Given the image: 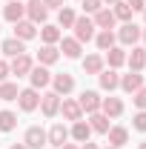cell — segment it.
Segmentation results:
<instances>
[{"label":"cell","instance_id":"obj_36","mask_svg":"<svg viewBox=\"0 0 146 149\" xmlns=\"http://www.w3.org/2000/svg\"><path fill=\"white\" fill-rule=\"evenodd\" d=\"M97 9H103V0H83V12H97Z\"/></svg>","mask_w":146,"mask_h":149},{"label":"cell","instance_id":"obj_46","mask_svg":"<svg viewBox=\"0 0 146 149\" xmlns=\"http://www.w3.org/2000/svg\"><path fill=\"white\" fill-rule=\"evenodd\" d=\"M106 149H117V146H106Z\"/></svg>","mask_w":146,"mask_h":149},{"label":"cell","instance_id":"obj_29","mask_svg":"<svg viewBox=\"0 0 146 149\" xmlns=\"http://www.w3.org/2000/svg\"><path fill=\"white\" fill-rule=\"evenodd\" d=\"M40 37H43V43H46V46H55L57 40H60V26H46V23H43Z\"/></svg>","mask_w":146,"mask_h":149},{"label":"cell","instance_id":"obj_12","mask_svg":"<svg viewBox=\"0 0 146 149\" xmlns=\"http://www.w3.org/2000/svg\"><path fill=\"white\" fill-rule=\"evenodd\" d=\"M52 86H55L57 95H69L74 89V77H72V74H66V72H63V74H55V77H52Z\"/></svg>","mask_w":146,"mask_h":149},{"label":"cell","instance_id":"obj_18","mask_svg":"<svg viewBox=\"0 0 146 149\" xmlns=\"http://www.w3.org/2000/svg\"><path fill=\"white\" fill-rule=\"evenodd\" d=\"M60 112H63V118H66V120H80V115H83L80 103H77V100H69V97L60 103Z\"/></svg>","mask_w":146,"mask_h":149},{"label":"cell","instance_id":"obj_25","mask_svg":"<svg viewBox=\"0 0 146 149\" xmlns=\"http://www.w3.org/2000/svg\"><path fill=\"white\" fill-rule=\"evenodd\" d=\"M89 135H92V126L86 123V120H74V126H72V138H74V141L86 143V141H89Z\"/></svg>","mask_w":146,"mask_h":149},{"label":"cell","instance_id":"obj_26","mask_svg":"<svg viewBox=\"0 0 146 149\" xmlns=\"http://www.w3.org/2000/svg\"><path fill=\"white\" fill-rule=\"evenodd\" d=\"M83 72L86 74H100L103 72V57L100 55H89L86 60H83Z\"/></svg>","mask_w":146,"mask_h":149},{"label":"cell","instance_id":"obj_16","mask_svg":"<svg viewBox=\"0 0 146 149\" xmlns=\"http://www.w3.org/2000/svg\"><path fill=\"white\" fill-rule=\"evenodd\" d=\"M126 63L132 66V72H140V69L146 66V49L132 46V55H126Z\"/></svg>","mask_w":146,"mask_h":149},{"label":"cell","instance_id":"obj_27","mask_svg":"<svg viewBox=\"0 0 146 149\" xmlns=\"http://www.w3.org/2000/svg\"><path fill=\"white\" fill-rule=\"evenodd\" d=\"M89 126H92V132H103V135H106V132H109V118H106L103 112H95L89 118Z\"/></svg>","mask_w":146,"mask_h":149},{"label":"cell","instance_id":"obj_4","mask_svg":"<svg viewBox=\"0 0 146 149\" xmlns=\"http://www.w3.org/2000/svg\"><path fill=\"white\" fill-rule=\"evenodd\" d=\"M26 15H29V20L37 26V23H46L49 9L43 6V0H29V3H26Z\"/></svg>","mask_w":146,"mask_h":149},{"label":"cell","instance_id":"obj_22","mask_svg":"<svg viewBox=\"0 0 146 149\" xmlns=\"http://www.w3.org/2000/svg\"><path fill=\"white\" fill-rule=\"evenodd\" d=\"M60 52L74 60V57H80V43L74 37H60Z\"/></svg>","mask_w":146,"mask_h":149},{"label":"cell","instance_id":"obj_48","mask_svg":"<svg viewBox=\"0 0 146 149\" xmlns=\"http://www.w3.org/2000/svg\"><path fill=\"white\" fill-rule=\"evenodd\" d=\"M143 17H146V9H143Z\"/></svg>","mask_w":146,"mask_h":149},{"label":"cell","instance_id":"obj_8","mask_svg":"<svg viewBox=\"0 0 146 149\" xmlns=\"http://www.w3.org/2000/svg\"><path fill=\"white\" fill-rule=\"evenodd\" d=\"M29 77H32V89H43V86H49V83H52V74H49L46 66H32Z\"/></svg>","mask_w":146,"mask_h":149},{"label":"cell","instance_id":"obj_2","mask_svg":"<svg viewBox=\"0 0 146 149\" xmlns=\"http://www.w3.org/2000/svg\"><path fill=\"white\" fill-rule=\"evenodd\" d=\"M23 143H26V149H43L49 141H46V132L40 129V126H29V129H26V138H23Z\"/></svg>","mask_w":146,"mask_h":149},{"label":"cell","instance_id":"obj_24","mask_svg":"<svg viewBox=\"0 0 146 149\" xmlns=\"http://www.w3.org/2000/svg\"><path fill=\"white\" fill-rule=\"evenodd\" d=\"M57 57H60V52H57L55 46H43V49L37 52V60H40V66H52V63H57Z\"/></svg>","mask_w":146,"mask_h":149},{"label":"cell","instance_id":"obj_13","mask_svg":"<svg viewBox=\"0 0 146 149\" xmlns=\"http://www.w3.org/2000/svg\"><path fill=\"white\" fill-rule=\"evenodd\" d=\"M46 141H49V143H55V146L60 149L66 141H69V129H66L63 123H55V126L49 129V135H46Z\"/></svg>","mask_w":146,"mask_h":149},{"label":"cell","instance_id":"obj_39","mask_svg":"<svg viewBox=\"0 0 146 149\" xmlns=\"http://www.w3.org/2000/svg\"><path fill=\"white\" fill-rule=\"evenodd\" d=\"M46 9H63V0H43Z\"/></svg>","mask_w":146,"mask_h":149},{"label":"cell","instance_id":"obj_6","mask_svg":"<svg viewBox=\"0 0 146 149\" xmlns=\"http://www.w3.org/2000/svg\"><path fill=\"white\" fill-rule=\"evenodd\" d=\"M40 109H43L46 118H55L57 112H60V95L57 92H46L43 97H40Z\"/></svg>","mask_w":146,"mask_h":149},{"label":"cell","instance_id":"obj_42","mask_svg":"<svg viewBox=\"0 0 146 149\" xmlns=\"http://www.w3.org/2000/svg\"><path fill=\"white\" fill-rule=\"evenodd\" d=\"M60 149H77V146H74V143H63Z\"/></svg>","mask_w":146,"mask_h":149},{"label":"cell","instance_id":"obj_17","mask_svg":"<svg viewBox=\"0 0 146 149\" xmlns=\"http://www.w3.org/2000/svg\"><path fill=\"white\" fill-rule=\"evenodd\" d=\"M35 35H37V26L32 23V20H20V23H15V37H17V40H32Z\"/></svg>","mask_w":146,"mask_h":149},{"label":"cell","instance_id":"obj_30","mask_svg":"<svg viewBox=\"0 0 146 149\" xmlns=\"http://www.w3.org/2000/svg\"><path fill=\"white\" fill-rule=\"evenodd\" d=\"M106 60H109L112 69H117V66H123V63H126V52H123V49H117V46H112L109 52H106Z\"/></svg>","mask_w":146,"mask_h":149},{"label":"cell","instance_id":"obj_7","mask_svg":"<svg viewBox=\"0 0 146 149\" xmlns=\"http://www.w3.org/2000/svg\"><path fill=\"white\" fill-rule=\"evenodd\" d=\"M100 100H103V97H100V95L97 92H83L80 95V100H77V103H80V109L83 112H89V115H95V112H100Z\"/></svg>","mask_w":146,"mask_h":149},{"label":"cell","instance_id":"obj_11","mask_svg":"<svg viewBox=\"0 0 146 149\" xmlns=\"http://www.w3.org/2000/svg\"><path fill=\"white\" fill-rule=\"evenodd\" d=\"M97 80H100V89H106V92H112V89L120 86V74L115 72V69H103V72L97 74Z\"/></svg>","mask_w":146,"mask_h":149},{"label":"cell","instance_id":"obj_43","mask_svg":"<svg viewBox=\"0 0 146 149\" xmlns=\"http://www.w3.org/2000/svg\"><path fill=\"white\" fill-rule=\"evenodd\" d=\"M140 37H143V40H146V29H140Z\"/></svg>","mask_w":146,"mask_h":149},{"label":"cell","instance_id":"obj_37","mask_svg":"<svg viewBox=\"0 0 146 149\" xmlns=\"http://www.w3.org/2000/svg\"><path fill=\"white\" fill-rule=\"evenodd\" d=\"M9 72H12V69H9V63H6V60H0V83L9 77Z\"/></svg>","mask_w":146,"mask_h":149},{"label":"cell","instance_id":"obj_20","mask_svg":"<svg viewBox=\"0 0 146 149\" xmlns=\"http://www.w3.org/2000/svg\"><path fill=\"white\" fill-rule=\"evenodd\" d=\"M106 135H109V143H112V146H117V149L129 143V132L123 129V126H112Z\"/></svg>","mask_w":146,"mask_h":149},{"label":"cell","instance_id":"obj_21","mask_svg":"<svg viewBox=\"0 0 146 149\" xmlns=\"http://www.w3.org/2000/svg\"><path fill=\"white\" fill-rule=\"evenodd\" d=\"M0 52H3V55H9V57H17V55H23L26 49H23V40H17V37H9V40H3Z\"/></svg>","mask_w":146,"mask_h":149},{"label":"cell","instance_id":"obj_45","mask_svg":"<svg viewBox=\"0 0 146 149\" xmlns=\"http://www.w3.org/2000/svg\"><path fill=\"white\" fill-rule=\"evenodd\" d=\"M140 149H146V141H143V143H140Z\"/></svg>","mask_w":146,"mask_h":149},{"label":"cell","instance_id":"obj_10","mask_svg":"<svg viewBox=\"0 0 146 149\" xmlns=\"http://www.w3.org/2000/svg\"><path fill=\"white\" fill-rule=\"evenodd\" d=\"M140 86H143V74H140V72H129V74L120 77V89H123V92H132V95H135Z\"/></svg>","mask_w":146,"mask_h":149},{"label":"cell","instance_id":"obj_44","mask_svg":"<svg viewBox=\"0 0 146 149\" xmlns=\"http://www.w3.org/2000/svg\"><path fill=\"white\" fill-rule=\"evenodd\" d=\"M103 3H117V0H103Z\"/></svg>","mask_w":146,"mask_h":149},{"label":"cell","instance_id":"obj_23","mask_svg":"<svg viewBox=\"0 0 146 149\" xmlns=\"http://www.w3.org/2000/svg\"><path fill=\"white\" fill-rule=\"evenodd\" d=\"M95 43H97L100 52H109L112 46H115V32H112V29H100V35L95 37Z\"/></svg>","mask_w":146,"mask_h":149},{"label":"cell","instance_id":"obj_5","mask_svg":"<svg viewBox=\"0 0 146 149\" xmlns=\"http://www.w3.org/2000/svg\"><path fill=\"white\" fill-rule=\"evenodd\" d=\"M117 40L123 43V46H132V43H138L140 40V26H135L132 20L120 26V32H117Z\"/></svg>","mask_w":146,"mask_h":149},{"label":"cell","instance_id":"obj_47","mask_svg":"<svg viewBox=\"0 0 146 149\" xmlns=\"http://www.w3.org/2000/svg\"><path fill=\"white\" fill-rule=\"evenodd\" d=\"M9 3H17V0H9Z\"/></svg>","mask_w":146,"mask_h":149},{"label":"cell","instance_id":"obj_28","mask_svg":"<svg viewBox=\"0 0 146 149\" xmlns=\"http://www.w3.org/2000/svg\"><path fill=\"white\" fill-rule=\"evenodd\" d=\"M74 17H77V15H74L69 6L57 9V26H60V29H72V26H74Z\"/></svg>","mask_w":146,"mask_h":149},{"label":"cell","instance_id":"obj_38","mask_svg":"<svg viewBox=\"0 0 146 149\" xmlns=\"http://www.w3.org/2000/svg\"><path fill=\"white\" fill-rule=\"evenodd\" d=\"M129 3V9L132 12H138V9H146V0H126Z\"/></svg>","mask_w":146,"mask_h":149},{"label":"cell","instance_id":"obj_33","mask_svg":"<svg viewBox=\"0 0 146 149\" xmlns=\"http://www.w3.org/2000/svg\"><path fill=\"white\" fill-rule=\"evenodd\" d=\"M112 12H115V20H123V23H129V20H132V9H129L126 0H117Z\"/></svg>","mask_w":146,"mask_h":149},{"label":"cell","instance_id":"obj_19","mask_svg":"<svg viewBox=\"0 0 146 149\" xmlns=\"http://www.w3.org/2000/svg\"><path fill=\"white\" fill-rule=\"evenodd\" d=\"M23 15H26V6H20V0L17 3H9V6L3 9V17L9 20V23H20Z\"/></svg>","mask_w":146,"mask_h":149},{"label":"cell","instance_id":"obj_14","mask_svg":"<svg viewBox=\"0 0 146 149\" xmlns=\"http://www.w3.org/2000/svg\"><path fill=\"white\" fill-rule=\"evenodd\" d=\"M92 23H95L97 29H115V12H112V9H97Z\"/></svg>","mask_w":146,"mask_h":149},{"label":"cell","instance_id":"obj_35","mask_svg":"<svg viewBox=\"0 0 146 149\" xmlns=\"http://www.w3.org/2000/svg\"><path fill=\"white\" fill-rule=\"evenodd\" d=\"M132 100H135V106H138V109H146V86H140V89L135 92Z\"/></svg>","mask_w":146,"mask_h":149},{"label":"cell","instance_id":"obj_40","mask_svg":"<svg viewBox=\"0 0 146 149\" xmlns=\"http://www.w3.org/2000/svg\"><path fill=\"white\" fill-rule=\"evenodd\" d=\"M83 149H97V143H89V141H86V143H83Z\"/></svg>","mask_w":146,"mask_h":149},{"label":"cell","instance_id":"obj_32","mask_svg":"<svg viewBox=\"0 0 146 149\" xmlns=\"http://www.w3.org/2000/svg\"><path fill=\"white\" fill-rule=\"evenodd\" d=\"M17 95H20L17 83H9V80L0 83V100H17Z\"/></svg>","mask_w":146,"mask_h":149},{"label":"cell","instance_id":"obj_1","mask_svg":"<svg viewBox=\"0 0 146 149\" xmlns=\"http://www.w3.org/2000/svg\"><path fill=\"white\" fill-rule=\"evenodd\" d=\"M74 40L77 43H89L92 37H95V23L89 17H74Z\"/></svg>","mask_w":146,"mask_h":149},{"label":"cell","instance_id":"obj_41","mask_svg":"<svg viewBox=\"0 0 146 149\" xmlns=\"http://www.w3.org/2000/svg\"><path fill=\"white\" fill-rule=\"evenodd\" d=\"M9 149H26V143H15V146H9Z\"/></svg>","mask_w":146,"mask_h":149},{"label":"cell","instance_id":"obj_34","mask_svg":"<svg viewBox=\"0 0 146 149\" xmlns=\"http://www.w3.org/2000/svg\"><path fill=\"white\" fill-rule=\"evenodd\" d=\"M132 126H135L138 132H146V109H140L135 118H132Z\"/></svg>","mask_w":146,"mask_h":149},{"label":"cell","instance_id":"obj_15","mask_svg":"<svg viewBox=\"0 0 146 149\" xmlns=\"http://www.w3.org/2000/svg\"><path fill=\"white\" fill-rule=\"evenodd\" d=\"M100 112H103L106 118H117V115L123 112L120 97H103V100H100Z\"/></svg>","mask_w":146,"mask_h":149},{"label":"cell","instance_id":"obj_3","mask_svg":"<svg viewBox=\"0 0 146 149\" xmlns=\"http://www.w3.org/2000/svg\"><path fill=\"white\" fill-rule=\"evenodd\" d=\"M17 103H20V109L23 112H35L37 106H40V95H37V89H20V95H17Z\"/></svg>","mask_w":146,"mask_h":149},{"label":"cell","instance_id":"obj_9","mask_svg":"<svg viewBox=\"0 0 146 149\" xmlns=\"http://www.w3.org/2000/svg\"><path fill=\"white\" fill-rule=\"evenodd\" d=\"M9 69H12V74H17V77L29 74V72H32V57L26 55V52L17 55V57H12V66H9Z\"/></svg>","mask_w":146,"mask_h":149},{"label":"cell","instance_id":"obj_31","mask_svg":"<svg viewBox=\"0 0 146 149\" xmlns=\"http://www.w3.org/2000/svg\"><path fill=\"white\" fill-rule=\"evenodd\" d=\"M15 126H17V115L9 112V109H3L0 112V132H12Z\"/></svg>","mask_w":146,"mask_h":149}]
</instances>
